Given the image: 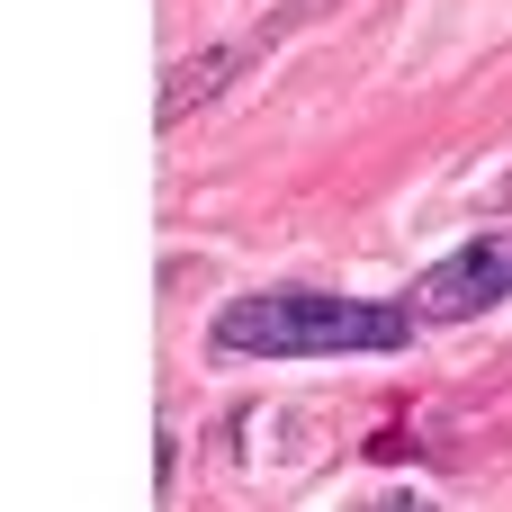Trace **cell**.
<instances>
[{"mask_svg": "<svg viewBox=\"0 0 512 512\" xmlns=\"http://www.w3.org/2000/svg\"><path fill=\"white\" fill-rule=\"evenodd\" d=\"M369 512H441V504H432V495H414V486H387Z\"/></svg>", "mask_w": 512, "mask_h": 512, "instance_id": "277c9868", "label": "cell"}, {"mask_svg": "<svg viewBox=\"0 0 512 512\" xmlns=\"http://www.w3.org/2000/svg\"><path fill=\"white\" fill-rule=\"evenodd\" d=\"M423 324L405 297H324V288H252L216 306L207 351L225 360H387Z\"/></svg>", "mask_w": 512, "mask_h": 512, "instance_id": "6da1fadb", "label": "cell"}, {"mask_svg": "<svg viewBox=\"0 0 512 512\" xmlns=\"http://www.w3.org/2000/svg\"><path fill=\"white\" fill-rule=\"evenodd\" d=\"M270 36H288V18H270V27L234 36V45H207V54L171 63V81H162V126H189L207 99H225V90H234V72H252V63L270 54Z\"/></svg>", "mask_w": 512, "mask_h": 512, "instance_id": "3957f363", "label": "cell"}, {"mask_svg": "<svg viewBox=\"0 0 512 512\" xmlns=\"http://www.w3.org/2000/svg\"><path fill=\"white\" fill-rule=\"evenodd\" d=\"M512 297V234H468L459 252L423 261L414 279V324H468V315H495Z\"/></svg>", "mask_w": 512, "mask_h": 512, "instance_id": "7a4b0ae2", "label": "cell"}]
</instances>
